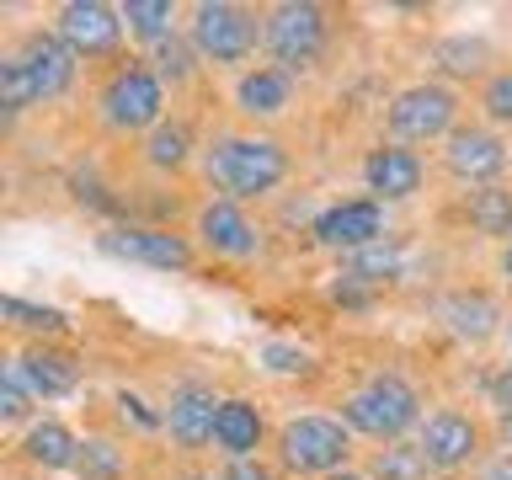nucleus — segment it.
Returning a JSON list of instances; mask_svg holds the SVG:
<instances>
[{"instance_id":"obj_1","label":"nucleus","mask_w":512,"mask_h":480,"mask_svg":"<svg viewBox=\"0 0 512 480\" xmlns=\"http://www.w3.org/2000/svg\"><path fill=\"white\" fill-rule=\"evenodd\" d=\"M208 176L230 198H262L288 176V155L272 139H219L208 150Z\"/></svg>"},{"instance_id":"obj_2","label":"nucleus","mask_w":512,"mask_h":480,"mask_svg":"<svg viewBox=\"0 0 512 480\" xmlns=\"http://www.w3.org/2000/svg\"><path fill=\"white\" fill-rule=\"evenodd\" d=\"M416 411H422V400H416V390L395 374H374L363 390H352L342 400L347 427L363 432V438H379V443H400V432L416 422Z\"/></svg>"},{"instance_id":"obj_3","label":"nucleus","mask_w":512,"mask_h":480,"mask_svg":"<svg viewBox=\"0 0 512 480\" xmlns=\"http://www.w3.org/2000/svg\"><path fill=\"white\" fill-rule=\"evenodd\" d=\"M160 107H166V91H160V75L144 70V64H123V70L107 75L102 86V118L118 128V134H139V128L160 123Z\"/></svg>"},{"instance_id":"obj_4","label":"nucleus","mask_w":512,"mask_h":480,"mask_svg":"<svg viewBox=\"0 0 512 480\" xmlns=\"http://www.w3.org/2000/svg\"><path fill=\"white\" fill-rule=\"evenodd\" d=\"M278 454L294 475H336L347 464V432L331 416H299L283 427Z\"/></svg>"},{"instance_id":"obj_5","label":"nucleus","mask_w":512,"mask_h":480,"mask_svg":"<svg viewBox=\"0 0 512 480\" xmlns=\"http://www.w3.org/2000/svg\"><path fill=\"white\" fill-rule=\"evenodd\" d=\"M192 48L214 64H240L256 48V16L246 6L203 0V6L192 11Z\"/></svg>"},{"instance_id":"obj_6","label":"nucleus","mask_w":512,"mask_h":480,"mask_svg":"<svg viewBox=\"0 0 512 480\" xmlns=\"http://www.w3.org/2000/svg\"><path fill=\"white\" fill-rule=\"evenodd\" d=\"M267 48L283 64V75L310 70L320 59V48H326V16H320V6H278L267 16Z\"/></svg>"},{"instance_id":"obj_7","label":"nucleus","mask_w":512,"mask_h":480,"mask_svg":"<svg viewBox=\"0 0 512 480\" xmlns=\"http://www.w3.org/2000/svg\"><path fill=\"white\" fill-rule=\"evenodd\" d=\"M454 118H459V96L448 86H411L390 102V128L400 139H416V144L443 139L454 128Z\"/></svg>"},{"instance_id":"obj_8","label":"nucleus","mask_w":512,"mask_h":480,"mask_svg":"<svg viewBox=\"0 0 512 480\" xmlns=\"http://www.w3.org/2000/svg\"><path fill=\"white\" fill-rule=\"evenodd\" d=\"M219 406L224 400H214V390H203V384H176L171 390V406H166V427L171 438L187 448V454H198V448L214 443V427H219Z\"/></svg>"},{"instance_id":"obj_9","label":"nucleus","mask_w":512,"mask_h":480,"mask_svg":"<svg viewBox=\"0 0 512 480\" xmlns=\"http://www.w3.org/2000/svg\"><path fill=\"white\" fill-rule=\"evenodd\" d=\"M22 70L32 80V91H38V102H54V96H64L75 86V48L64 38H48V32H32V38L22 43Z\"/></svg>"},{"instance_id":"obj_10","label":"nucleus","mask_w":512,"mask_h":480,"mask_svg":"<svg viewBox=\"0 0 512 480\" xmlns=\"http://www.w3.org/2000/svg\"><path fill=\"white\" fill-rule=\"evenodd\" d=\"M102 251L118 256V262H139V267H166V272H182L192 262L187 240L171 235V230H107L102 235Z\"/></svg>"},{"instance_id":"obj_11","label":"nucleus","mask_w":512,"mask_h":480,"mask_svg":"<svg viewBox=\"0 0 512 480\" xmlns=\"http://www.w3.org/2000/svg\"><path fill=\"white\" fill-rule=\"evenodd\" d=\"M384 235V208L374 198H358V203H336L315 219V240L331 251H363Z\"/></svg>"},{"instance_id":"obj_12","label":"nucleus","mask_w":512,"mask_h":480,"mask_svg":"<svg viewBox=\"0 0 512 480\" xmlns=\"http://www.w3.org/2000/svg\"><path fill=\"white\" fill-rule=\"evenodd\" d=\"M123 32V11L102 6V0H70L59 11V38L75 48V54H107Z\"/></svg>"},{"instance_id":"obj_13","label":"nucleus","mask_w":512,"mask_h":480,"mask_svg":"<svg viewBox=\"0 0 512 480\" xmlns=\"http://www.w3.org/2000/svg\"><path fill=\"white\" fill-rule=\"evenodd\" d=\"M480 448V427L470 422V416L459 411H438L427 416L422 427V454L432 459V470H459V464H470Z\"/></svg>"},{"instance_id":"obj_14","label":"nucleus","mask_w":512,"mask_h":480,"mask_svg":"<svg viewBox=\"0 0 512 480\" xmlns=\"http://www.w3.org/2000/svg\"><path fill=\"white\" fill-rule=\"evenodd\" d=\"M198 235H203L208 251L235 256V262H246V256L262 251V235H256V224L240 214L235 203H208L203 214H198Z\"/></svg>"},{"instance_id":"obj_15","label":"nucleus","mask_w":512,"mask_h":480,"mask_svg":"<svg viewBox=\"0 0 512 480\" xmlns=\"http://www.w3.org/2000/svg\"><path fill=\"white\" fill-rule=\"evenodd\" d=\"M443 160L454 176H464V182H491V176L507 166V144L496 134H486V128H459V134H448Z\"/></svg>"},{"instance_id":"obj_16","label":"nucleus","mask_w":512,"mask_h":480,"mask_svg":"<svg viewBox=\"0 0 512 480\" xmlns=\"http://www.w3.org/2000/svg\"><path fill=\"white\" fill-rule=\"evenodd\" d=\"M363 182H368V192H379V198H411V192L422 187V160L411 150H395V144H379V150L363 160Z\"/></svg>"},{"instance_id":"obj_17","label":"nucleus","mask_w":512,"mask_h":480,"mask_svg":"<svg viewBox=\"0 0 512 480\" xmlns=\"http://www.w3.org/2000/svg\"><path fill=\"white\" fill-rule=\"evenodd\" d=\"M214 443H219L230 459H251L256 443H262V411H256L251 400H224V406H219V427H214Z\"/></svg>"},{"instance_id":"obj_18","label":"nucleus","mask_w":512,"mask_h":480,"mask_svg":"<svg viewBox=\"0 0 512 480\" xmlns=\"http://www.w3.org/2000/svg\"><path fill=\"white\" fill-rule=\"evenodd\" d=\"M22 374H27V384H32V395L59 400V395H70L75 384H80V363L70 358V352L38 347V352H27V358H22Z\"/></svg>"},{"instance_id":"obj_19","label":"nucleus","mask_w":512,"mask_h":480,"mask_svg":"<svg viewBox=\"0 0 512 480\" xmlns=\"http://www.w3.org/2000/svg\"><path fill=\"white\" fill-rule=\"evenodd\" d=\"M22 454L43 470H70V464H80V438L64 422H38L22 438Z\"/></svg>"},{"instance_id":"obj_20","label":"nucleus","mask_w":512,"mask_h":480,"mask_svg":"<svg viewBox=\"0 0 512 480\" xmlns=\"http://www.w3.org/2000/svg\"><path fill=\"white\" fill-rule=\"evenodd\" d=\"M235 102H240L246 118H278V112L288 107V75L283 70H251V75H240Z\"/></svg>"},{"instance_id":"obj_21","label":"nucleus","mask_w":512,"mask_h":480,"mask_svg":"<svg viewBox=\"0 0 512 480\" xmlns=\"http://www.w3.org/2000/svg\"><path fill=\"white\" fill-rule=\"evenodd\" d=\"M443 320L459 336H470V342H486L502 315H496V299H486V294H454V299L443 304Z\"/></svg>"},{"instance_id":"obj_22","label":"nucleus","mask_w":512,"mask_h":480,"mask_svg":"<svg viewBox=\"0 0 512 480\" xmlns=\"http://www.w3.org/2000/svg\"><path fill=\"white\" fill-rule=\"evenodd\" d=\"M464 214H470V224L480 235H512V192L507 187H480V192H470Z\"/></svg>"},{"instance_id":"obj_23","label":"nucleus","mask_w":512,"mask_h":480,"mask_svg":"<svg viewBox=\"0 0 512 480\" xmlns=\"http://www.w3.org/2000/svg\"><path fill=\"white\" fill-rule=\"evenodd\" d=\"M432 459L422 454V443H390L374 454V480H427Z\"/></svg>"},{"instance_id":"obj_24","label":"nucleus","mask_w":512,"mask_h":480,"mask_svg":"<svg viewBox=\"0 0 512 480\" xmlns=\"http://www.w3.org/2000/svg\"><path fill=\"white\" fill-rule=\"evenodd\" d=\"M171 0H128L123 6V22L128 32H139V38H150V43H166L171 38Z\"/></svg>"},{"instance_id":"obj_25","label":"nucleus","mask_w":512,"mask_h":480,"mask_svg":"<svg viewBox=\"0 0 512 480\" xmlns=\"http://www.w3.org/2000/svg\"><path fill=\"white\" fill-rule=\"evenodd\" d=\"M75 470H80V480H123V448L107 438H86Z\"/></svg>"},{"instance_id":"obj_26","label":"nucleus","mask_w":512,"mask_h":480,"mask_svg":"<svg viewBox=\"0 0 512 480\" xmlns=\"http://www.w3.org/2000/svg\"><path fill=\"white\" fill-rule=\"evenodd\" d=\"M0 310H6V320L16 331H38V336H54V331H64L70 326V320H64V310H48V304H27V299H6L0 304Z\"/></svg>"},{"instance_id":"obj_27","label":"nucleus","mask_w":512,"mask_h":480,"mask_svg":"<svg viewBox=\"0 0 512 480\" xmlns=\"http://www.w3.org/2000/svg\"><path fill=\"white\" fill-rule=\"evenodd\" d=\"M144 160L160 166V171H176L187 160V128L182 123H160L150 134V144H144Z\"/></svg>"},{"instance_id":"obj_28","label":"nucleus","mask_w":512,"mask_h":480,"mask_svg":"<svg viewBox=\"0 0 512 480\" xmlns=\"http://www.w3.org/2000/svg\"><path fill=\"white\" fill-rule=\"evenodd\" d=\"M32 102H38V91H32L22 59L11 54L6 64H0V107H6V118H16V112H27Z\"/></svg>"},{"instance_id":"obj_29","label":"nucleus","mask_w":512,"mask_h":480,"mask_svg":"<svg viewBox=\"0 0 512 480\" xmlns=\"http://www.w3.org/2000/svg\"><path fill=\"white\" fill-rule=\"evenodd\" d=\"M395 272H400L395 246H379V240H374V246H363V251H358V262H352L347 278H358V283H390Z\"/></svg>"},{"instance_id":"obj_30","label":"nucleus","mask_w":512,"mask_h":480,"mask_svg":"<svg viewBox=\"0 0 512 480\" xmlns=\"http://www.w3.org/2000/svg\"><path fill=\"white\" fill-rule=\"evenodd\" d=\"M27 395H32V384L22 374V358H11L6 379H0V416H6V422H22V416H27Z\"/></svg>"},{"instance_id":"obj_31","label":"nucleus","mask_w":512,"mask_h":480,"mask_svg":"<svg viewBox=\"0 0 512 480\" xmlns=\"http://www.w3.org/2000/svg\"><path fill=\"white\" fill-rule=\"evenodd\" d=\"M438 59H443V70H454V75H475L480 64H486V43L448 38V43H438Z\"/></svg>"},{"instance_id":"obj_32","label":"nucleus","mask_w":512,"mask_h":480,"mask_svg":"<svg viewBox=\"0 0 512 480\" xmlns=\"http://www.w3.org/2000/svg\"><path fill=\"white\" fill-rule=\"evenodd\" d=\"M192 54H198L192 43L166 38V43L155 48V75H160V80H187V75H192Z\"/></svg>"},{"instance_id":"obj_33","label":"nucleus","mask_w":512,"mask_h":480,"mask_svg":"<svg viewBox=\"0 0 512 480\" xmlns=\"http://www.w3.org/2000/svg\"><path fill=\"white\" fill-rule=\"evenodd\" d=\"M480 107H486L496 123H512V70H502V75L486 80V91H480Z\"/></svg>"},{"instance_id":"obj_34","label":"nucleus","mask_w":512,"mask_h":480,"mask_svg":"<svg viewBox=\"0 0 512 480\" xmlns=\"http://www.w3.org/2000/svg\"><path fill=\"white\" fill-rule=\"evenodd\" d=\"M262 358H267L272 374H310V368H315V363H310V352H294V347H283V342H272Z\"/></svg>"},{"instance_id":"obj_35","label":"nucleus","mask_w":512,"mask_h":480,"mask_svg":"<svg viewBox=\"0 0 512 480\" xmlns=\"http://www.w3.org/2000/svg\"><path fill=\"white\" fill-rule=\"evenodd\" d=\"M118 416H123V422H134L139 432H155L160 422H166V416H155L139 395H118Z\"/></svg>"},{"instance_id":"obj_36","label":"nucleus","mask_w":512,"mask_h":480,"mask_svg":"<svg viewBox=\"0 0 512 480\" xmlns=\"http://www.w3.org/2000/svg\"><path fill=\"white\" fill-rule=\"evenodd\" d=\"M219 480H272V470L262 459H230V470H224Z\"/></svg>"},{"instance_id":"obj_37","label":"nucleus","mask_w":512,"mask_h":480,"mask_svg":"<svg viewBox=\"0 0 512 480\" xmlns=\"http://www.w3.org/2000/svg\"><path fill=\"white\" fill-rule=\"evenodd\" d=\"M491 406H502V411H512V368H502V374L491 379Z\"/></svg>"},{"instance_id":"obj_38","label":"nucleus","mask_w":512,"mask_h":480,"mask_svg":"<svg viewBox=\"0 0 512 480\" xmlns=\"http://www.w3.org/2000/svg\"><path fill=\"white\" fill-rule=\"evenodd\" d=\"M480 480H512V454H502V459H491L486 470H480Z\"/></svg>"},{"instance_id":"obj_39","label":"nucleus","mask_w":512,"mask_h":480,"mask_svg":"<svg viewBox=\"0 0 512 480\" xmlns=\"http://www.w3.org/2000/svg\"><path fill=\"white\" fill-rule=\"evenodd\" d=\"M320 480H363V475H347V470H336V475H320Z\"/></svg>"},{"instance_id":"obj_40","label":"nucleus","mask_w":512,"mask_h":480,"mask_svg":"<svg viewBox=\"0 0 512 480\" xmlns=\"http://www.w3.org/2000/svg\"><path fill=\"white\" fill-rule=\"evenodd\" d=\"M502 432H507V443H512V411H502Z\"/></svg>"},{"instance_id":"obj_41","label":"nucleus","mask_w":512,"mask_h":480,"mask_svg":"<svg viewBox=\"0 0 512 480\" xmlns=\"http://www.w3.org/2000/svg\"><path fill=\"white\" fill-rule=\"evenodd\" d=\"M502 272H507V278H512V246L502 251Z\"/></svg>"},{"instance_id":"obj_42","label":"nucleus","mask_w":512,"mask_h":480,"mask_svg":"<svg viewBox=\"0 0 512 480\" xmlns=\"http://www.w3.org/2000/svg\"><path fill=\"white\" fill-rule=\"evenodd\" d=\"M187 480H214V475H187Z\"/></svg>"}]
</instances>
